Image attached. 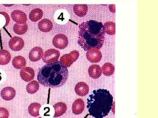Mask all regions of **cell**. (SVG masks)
Returning a JSON list of instances; mask_svg holds the SVG:
<instances>
[{
	"label": "cell",
	"instance_id": "6",
	"mask_svg": "<svg viewBox=\"0 0 158 118\" xmlns=\"http://www.w3.org/2000/svg\"><path fill=\"white\" fill-rule=\"evenodd\" d=\"M68 39L64 34H57L52 40L53 45L56 48L60 49H64L68 45Z\"/></svg>",
	"mask_w": 158,
	"mask_h": 118
},
{
	"label": "cell",
	"instance_id": "7",
	"mask_svg": "<svg viewBox=\"0 0 158 118\" xmlns=\"http://www.w3.org/2000/svg\"><path fill=\"white\" fill-rule=\"evenodd\" d=\"M86 57L88 61L92 63H97L100 61L102 59V54L99 49H91L87 51Z\"/></svg>",
	"mask_w": 158,
	"mask_h": 118
},
{
	"label": "cell",
	"instance_id": "5",
	"mask_svg": "<svg viewBox=\"0 0 158 118\" xmlns=\"http://www.w3.org/2000/svg\"><path fill=\"white\" fill-rule=\"evenodd\" d=\"M59 50L51 49L45 52L42 57L43 61L47 64H52L58 61L60 57Z\"/></svg>",
	"mask_w": 158,
	"mask_h": 118
},
{
	"label": "cell",
	"instance_id": "21",
	"mask_svg": "<svg viewBox=\"0 0 158 118\" xmlns=\"http://www.w3.org/2000/svg\"><path fill=\"white\" fill-rule=\"evenodd\" d=\"M11 59V54L6 49L0 50V65H8Z\"/></svg>",
	"mask_w": 158,
	"mask_h": 118
},
{
	"label": "cell",
	"instance_id": "26",
	"mask_svg": "<svg viewBox=\"0 0 158 118\" xmlns=\"http://www.w3.org/2000/svg\"><path fill=\"white\" fill-rule=\"evenodd\" d=\"M39 89V82L36 81H33L27 85L26 89L29 94H34Z\"/></svg>",
	"mask_w": 158,
	"mask_h": 118
},
{
	"label": "cell",
	"instance_id": "13",
	"mask_svg": "<svg viewBox=\"0 0 158 118\" xmlns=\"http://www.w3.org/2000/svg\"><path fill=\"white\" fill-rule=\"evenodd\" d=\"M75 91L78 96L83 97L88 95L89 93V87L86 83L80 82L76 85Z\"/></svg>",
	"mask_w": 158,
	"mask_h": 118
},
{
	"label": "cell",
	"instance_id": "9",
	"mask_svg": "<svg viewBox=\"0 0 158 118\" xmlns=\"http://www.w3.org/2000/svg\"><path fill=\"white\" fill-rule=\"evenodd\" d=\"M22 79L26 82H30L34 79L35 73L34 69L30 67H25L22 68L20 72Z\"/></svg>",
	"mask_w": 158,
	"mask_h": 118
},
{
	"label": "cell",
	"instance_id": "12",
	"mask_svg": "<svg viewBox=\"0 0 158 118\" xmlns=\"http://www.w3.org/2000/svg\"><path fill=\"white\" fill-rule=\"evenodd\" d=\"M16 95V92L14 88L11 87H7L4 88L1 92V97L6 101L12 100Z\"/></svg>",
	"mask_w": 158,
	"mask_h": 118
},
{
	"label": "cell",
	"instance_id": "1",
	"mask_svg": "<svg viewBox=\"0 0 158 118\" xmlns=\"http://www.w3.org/2000/svg\"><path fill=\"white\" fill-rule=\"evenodd\" d=\"M79 28L78 44L84 50L102 48L105 38L102 23L95 20L88 21L80 24Z\"/></svg>",
	"mask_w": 158,
	"mask_h": 118
},
{
	"label": "cell",
	"instance_id": "2",
	"mask_svg": "<svg viewBox=\"0 0 158 118\" xmlns=\"http://www.w3.org/2000/svg\"><path fill=\"white\" fill-rule=\"evenodd\" d=\"M68 70L59 61L47 64L40 68L37 79L39 83L46 87L57 88L62 86L68 80Z\"/></svg>",
	"mask_w": 158,
	"mask_h": 118
},
{
	"label": "cell",
	"instance_id": "4",
	"mask_svg": "<svg viewBox=\"0 0 158 118\" xmlns=\"http://www.w3.org/2000/svg\"><path fill=\"white\" fill-rule=\"evenodd\" d=\"M79 55L80 54L78 51L73 50L69 53L65 54L62 56L60 58L59 62L62 66L69 68L78 59Z\"/></svg>",
	"mask_w": 158,
	"mask_h": 118
},
{
	"label": "cell",
	"instance_id": "16",
	"mask_svg": "<svg viewBox=\"0 0 158 118\" xmlns=\"http://www.w3.org/2000/svg\"><path fill=\"white\" fill-rule=\"evenodd\" d=\"M75 14L80 17H83L87 14L88 6L86 4H76L73 6Z\"/></svg>",
	"mask_w": 158,
	"mask_h": 118
},
{
	"label": "cell",
	"instance_id": "15",
	"mask_svg": "<svg viewBox=\"0 0 158 118\" xmlns=\"http://www.w3.org/2000/svg\"><path fill=\"white\" fill-rule=\"evenodd\" d=\"M38 28L44 33H48L52 30L53 28V23L50 20L44 19L39 22L38 25Z\"/></svg>",
	"mask_w": 158,
	"mask_h": 118
},
{
	"label": "cell",
	"instance_id": "22",
	"mask_svg": "<svg viewBox=\"0 0 158 118\" xmlns=\"http://www.w3.org/2000/svg\"><path fill=\"white\" fill-rule=\"evenodd\" d=\"M102 72L106 76H111L114 73L115 67L113 64L110 63H105L102 67Z\"/></svg>",
	"mask_w": 158,
	"mask_h": 118
},
{
	"label": "cell",
	"instance_id": "24",
	"mask_svg": "<svg viewBox=\"0 0 158 118\" xmlns=\"http://www.w3.org/2000/svg\"><path fill=\"white\" fill-rule=\"evenodd\" d=\"M41 105L37 102L31 103L28 107V112L32 116L37 117L40 115L39 111Z\"/></svg>",
	"mask_w": 158,
	"mask_h": 118
},
{
	"label": "cell",
	"instance_id": "17",
	"mask_svg": "<svg viewBox=\"0 0 158 118\" xmlns=\"http://www.w3.org/2000/svg\"><path fill=\"white\" fill-rule=\"evenodd\" d=\"M88 73L91 78L96 79L101 76V68L98 65H91L88 69Z\"/></svg>",
	"mask_w": 158,
	"mask_h": 118
},
{
	"label": "cell",
	"instance_id": "3",
	"mask_svg": "<svg viewBox=\"0 0 158 118\" xmlns=\"http://www.w3.org/2000/svg\"><path fill=\"white\" fill-rule=\"evenodd\" d=\"M113 98L108 90H94L87 98V108L90 116L103 118L108 115L113 106Z\"/></svg>",
	"mask_w": 158,
	"mask_h": 118
},
{
	"label": "cell",
	"instance_id": "27",
	"mask_svg": "<svg viewBox=\"0 0 158 118\" xmlns=\"http://www.w3.org/2000/svg\"><path fill=\"white\" fill-rule=\"evenodd\" d=\"M2 14L0 12V28L6 27L9 24L10 22V18L8 14L5 12H2Z\"/></svg>",
	"mask_w": 158,
	"mask_h": 118
},
{
	"label": "cell",
	"instance_id": "28",
	"mask_svg": "<svg viewBox=\"0 0 158 118\" xmlns=\"http://www.w3.org/2000/svg\"><path fill=\"white\" fill-rule=\"evenodd\" d=\"M9 117V111L4 108H0V118H8Z\"/></svg>",
	"mask_w": 158,
	"mask_h": 118
},
{
	"label": "cell",
	"instance_id": "11",
	"mask_svg": "<svg viewBox=\"0 0 158 118\" xmlns=\"http://www.w3.org/2000/svg\"><path fill=\"white\" fill-rule=\"evenodd\" d=\"M44 55L43 50L41 47H34L31 49L29 53V59L32 62H37L40 60Z\"/></svg>",
	"mask_w": 158,
	"mask_h": 118
},
{
	"label": "cell",
	"instance_id": "23",
	"mask_svg": "<svg viewBox=\"0 0 158 118\" xmlns=\"http://www.w3.org/2000/svg\"><path fill=\"white\" fill-rule=\"evenodd\" d=\"M28 30V26L27 24L16 23L13 27V30L15 33L19 35H23L27 33Z\"/></svg>",
	"mask_w": 158,
	"mask_h": 118
},
{
	"label": "cell",
	"instance_id": "20",
	"mask_svg": "<svg viewBox=\"0 0 158 118\" xmlns=\"http://www.w3.org/2000/svg\"><path fill=\"white\" fill-rule=\"evenodd\" d=\"M43 15V12L41 9L37 8L33 9L29 14V18L31 21L37 22L41 19Z\"/></svg>",
	"mask_w": 158,
	"mask_h": 118
},
{
	"label": "cell",
	"instance_id": "19",
	"mask_svg": "<svg viewBox=\"0 0 158 118\" xmlns=\"http://www.w3.org/2000/svg\"><path fill=\"white\" fill-rule=\"evenodd\" d=\"M12 65L15 69H22L25 68L27 64L26 60L24 57L18 56L15 57L12 60Z\"/></svg>",
	"mask_w": 158,
	"mask_h": 118
},
{
	"label": "cell",
	"instance_id": "14",
	"mask_svg": "<svg viewBox=\"0 0 158 118\" xmlns=\"http://www.w3.org/2000/svg\"><path fill=\"white\" fill-rule=\"evenodd\" d=\"M85 108V104L84 101L81 98L77 99L73 104V113L76 115L81 114L84 111Z\"/></svg>",
	"mask_w": 158,
	"mask_h": 118
},
{
	"label": "cell",
	"instance_id": "8",
	"mask_svg": "<svg viewBox=\"0 0 158 118\" xmlns=\"http://www.w3.org/2000/svg\"><path fill=\"white\" fill-rule=\"evenodd\" d=\"M9 45L11 50L17 52L21 50L23 48L24 42L21 37H14L10 39Z\"/></svg>",
	"mask_w": 158,
	"mask_h": 118
},
{
	"label": "cell",
	"instance_id": "29",
	"mask_svg": "<svg viewBox=\"0 0 158 118\" xmlns=\"http://www.w3.org/2000/svg\"><path fill=\"white\" fill-rule=\"evenodd\" d=\"M38 118H41V117H39Z\"/></svg>",
	"mask_w": 158,
	"mask_h": 118
},
{
	"label": "cell",
	"instance_id": "10",
	"mask_svg": "<svg viewBox=\"0 0 158 118\" xmlns=\"http://www.w3.org/2000/svg\"><path fill=\"white\" fill-rule=\"evenodd\" d=\"M11 17L16 23H26L27 21V14L20 10H14L11 13Z\"/></svg>",
	"mask_w": 158,
	"mask_h": 118
},
{
	"label": "cell",
	"instance_id": "25",
	"mask_svg": "<svg viewBox=\"0 0 158 118\" xmlns=\"http://www.w3.org/2000/svg\"><path fill=\"white\" fill-rule=\"evenodd\" d=\"M105 33L110 35H114L116 33V24L113 22H107L103 25Z\"/></svg>",
	"mask_w": 158,
	"mask_h": 118
},
{
	"label": "cell",
	"instance_id": "18",
	"mask_svg": "<svg viewBox=\"0 0 158 118\" xmlns=\"http://www.w3.org/2000/svg\"><path fill=\"white\" fill-rule=\"evenodd\" d=\"M53 108L55 111V118L59 117L63 115L66 112L67 109L66 104L62 102H58L54 105Z\"/></svg>",
	"mask_w": 158,
	"mask_h": 118
}]
</instances>
